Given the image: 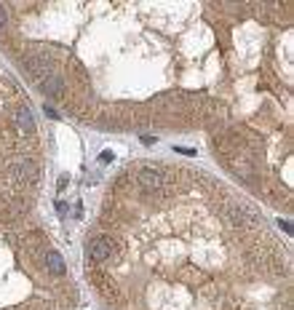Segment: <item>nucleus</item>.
Instances as JSON below:
<instances>
[{
	"instance_id": "1",
	"label": "nucleus",
	"mask_w": 294,
	"mask_h": 310,
	"mask_svg": "<svg viewBox=\"0 0 294 310\" xmlns=\"http://www.w3.org/2000/svg\"><path fill=\"white\" fill-rule=\"evenodd\" d=\"M86 251H89V257L94 262H104V259H110L112 251H115V243H112L110 238H104V236H94L86 243Z\"/></svg>"
},
{
	"instance_id": "2",
	"label": "nucleus",
	"mask_w": 294,
	"mask_h": 310,
	"mask_svg": "<svg viewBox=\"0 0 294 310\" xmlns=\"http://www.w3.org/2000/svg\"><path fill=\"white\" fill-rule=\"evenodd\" d=\"M137 182H139V187L142 190H163L166 187V176L158 171V168H139L137 171Z\"/></svg>"
},
{
	"instance_id": "3",
	"label": "nucleus",
	"mask_w": 294,
	"mask_h": 310,
	"mask_svg": "<svg viewBox=\"0 0 294 310\" xmlns=\"http://www.w3.org/2000/svg\"><path fill=\"white\" fill-rule=\"evenodd\" d=\"M8 174H11L19 185H24V182L32 185L37 180V166L32 161H27V158H22V161H16L11 168H8Z\"/></svg>"
},
{
	"instance_id": "4",
	"label": "nucleus",
	"mask_w": 294,
	"mask_h": 310,
	"mask_svg": "<svg viewBox=\"0 0 294 310\" xmlns=\"http://www.w3.org/2000/svg\"><path fill=\"white\" fill-rule=\"evenodd\" d=\"M14 126H16L19 134H32L35 131V118H32V112L27 105H19L14 110Z\"/></svg>"
},
{
	"instance_id": "5",
	"label": "nucleus",
	"mask_w": 294,
	"mask_h": 310,
	"mask_svg": "<svg viewBox=\"0 0 294 310\" xmlns=\"http://www.w3.org/2000/svg\"><path fill=\"white\" fill-rule=\"evenodd\" d=\"M40 91L46 94V97H51V99H62L64 97V80L56 78V75H51V78L40 80Z\"/></svg>"
},
{
	"instance_id": "6",
	"label": "nucleus",
	"mask_w": 294,
	"mask_h": 310,
	"mask_svg": "<svg viewBox=\"0 0 294 310\" xmlns=\"http://www.w3.org/2000/svg\"><path fill=\"white\" fill-rule=\"evenodd\" d=\"M24 67L30 70L35 78H40V80H46V78H51V67L46 64V59H37V56H32V59H27L24 62Z\"/></svg>"
},
{
	"instance_id": "7",
	"label": "nucleus",
	"mask_w": 294,
	"mask_h": 310,
	"mask_svg": "<svg viewBox=\"0 0 294 310\" xmlns=\"http://www.w3.org/2000/svg\"><path fill=\"white\" fill-rule=\"evenodd\" d=\"M46 268L51 270V276H64V270H67L59 251H49V254H46Z\"/></svg>"
},
{
	"instance_id": "8",
	"label": "nucleus",
	"mask_w": 294,
	"mask_h": 310,
	"mask_svg": "<svg viewBox=\"0 0 294 310\" xmlns=\"http://www.w3.org/2000/svg\"><path fill=\"white\" fill-rule=\"evenodd\" d=\"M227 217L233 219V225H249L251 222V217L243 209H238V206H230V209H227Z\"/></svg>"
},
{
	"instance_id": "9",
	"label": "nucleus",
	"mask_w": 294,
	"mask_h": 310,
	"mask_svg": "<svg viewBox=\"0 0 294 310\" xmlns=\"http://www.w3.org/2000/svg\"><path fill=\"white\" fill-rule=\"evenodd\" d=\"M97 284L102 286V292H107V294H115V284L112 281H107L102 273H97Z\"/></svg>"
},
{
	"instance_id": "10",
	"label": "nucleus",
	"mask_w": 294,
	"mask_h": 310,
	"mask_svg": "<svg viewBox=\"0 0 294 310\" xmlns=\"http://www.w3.org/2000/svg\"><path fill=\"white\" fill-rule=\"evenodd\" d=\"M8 24V8L0 3V30H3V27Z\"/></svg>"
},
{
	"instance_id": "11",
	"label": "nucleus",
	"mask_w": 294,
	"mask_h": 310,
	"mask_svg": "<svg viewBox=\"0 0 294 310\" xmlns=\"http://www.w3.org/2000/svg\"><path fill=\"white\" fill-rule=\"evenodd\" d=\"M67 182H70V180H67V174H62V176H59V182H56V187H59V190H64V187H67Z\"/></svg>"
},
{
	"instance_id": "12",
	"label": "nucleus",
	"mask_w": 294,
	"mask_h": 310,
	"mask_svg": "<svg viewBox=\"0 0 294 310\" xmlns=\"http://www.w3.org/2000/svg\"><path fill=\"white\" fill-rule=\"evenodd\" d=\"M43 110H46V115H49V118H54V120L59 118V112H56L54 107H46V105H43Z\"/></svg>"
},
{
	"instance_id": "13",
	"label": "nucleus",
	"mask_w": 294,
	"mask_h": 310,
	"mask_svg": "<svg viewBox=\"0 0 294 310\" xmlns=\"http://www.w3.org/2000/svg\"><path fill=\"white\" fill-rule=\"evenodd\" d=\"M99 161H102V163H112V153H102Z\"/></svg>"
},
{
	"instance_id": "14",
	"label": "nucleus",
	"mask_w": 294,
	"mask_h": 310,
	"mask_svg": "<svg viewBox=\"0 0 294 310\" xmlns=\"http://www.w3.org/2000/svg\"><path fill=\"white\" fill-rule=\"evenodd\" d=\"M142 145H155V137H150V134H145V137H142Z\"/></svg>"
}]
</instances>
